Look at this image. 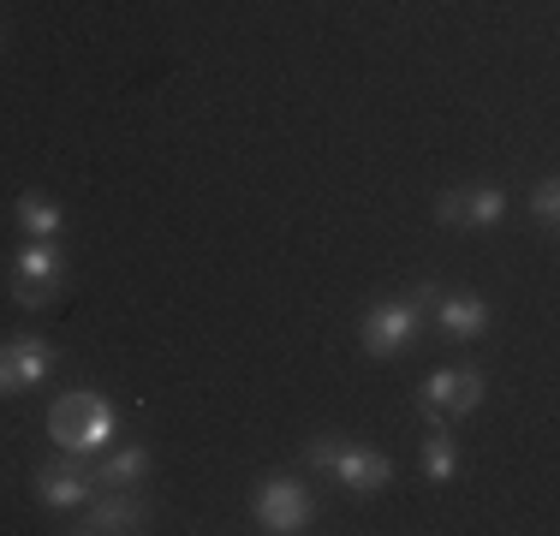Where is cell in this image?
<instances>
[{
  "instance_id": "cell-1",
  "label": "cell",
  "mask_w": 560,
  "mask_h": 536,
  "mask_svg": "<svg viewBox=\"0 0 560 536\" xmlns=\"http://www.w3.org/2000/svg\"><path fill=\"white\" fill-rule=\"evenodd\" d=\"M114 399H102V394H90V387H78V394H60L55 406H48V435H55V447L60 453H102L114 441Z\"/></svg>"
},
{
  "instance_id": "cell-2",
  "label": "cell",
  "mask_w": 560,
  "mask_h": 536,
  "mask_svg": "<svg viewBox=\"0 0 560 536\" xmlns=\"http://www.w3.org/2000/svg\"><path fill=\"white\" fill-rule=\"evenodd\" d=\"M60 287H66L60 238H31L12 257V304L19 311H48V304H60Z\"/></svg>"
},
{
  "instance_id": "cell-3",
  "label": "cell",
  "mask_w": 560,
  "mask_h": 536,
  "mask_svg": "<svg viewBox=\"0 0 560 536\" xmlns=\"http://www.w3.org/2000/svg\"><path fill=\"white\" fill-rule=\"evenodd\" d=\"M423 299H430V287H423L418 299H388V304H376V311H364L358 346H364L370 358H399L423 328Z\"/></svg>"
},
{
  "instance_id": "cell-4",
  "label": "cell",
  "mask_w": 560,
  "mask_h": 536,
  "mask_svg": "<svg viewBox=\"0 0 560 536\" xmlns=\"http://www.w3.org/2000/svg\"><path fill=\"white\" fill-rule=\"evenodd\" d=\"M483 394H489L483 370L453 364V370H435L430 382H423L418 406H423V418H430V423H453V418H465V411L483 406Z\"/></svg>"
},
{
  "instance_id": "cell-5",
  "label": "cell",
  "mask_w": 560,
  "mask_h": 536,
  "mask_svg": "<svg viewBox=\"0 0 560 536\" xmlns=\"http://www.w3.org/2000/svg\"><path fill=\"white\" fill-rule=\"evenodd\" d=\"M257 525L269 536H299L311 531V494H304V482L292 477H269L257 489Z\"/></svg>"
},
{
  "instance_id": "cell-6",
  "label": "cell",
  "mask_w": 560,
  "mask_h": 536,
  "mask_svg": "<svg viewBox=\"0 0 560 536\" xmlns=\"http://www.w3.org/2000/svg\"><path fill=\"white\" fill-rule=\"evenodd\" d=\"M55 364H60V352L48 340H31V334H24V340H7L0 346V394H31L36 382H48V375H55Z\"/></svg>"
},
{
  "instance_id": "cell-7",
  "label": "cell",
  "mask_w": 560,
  "mask_h": 536,
  "mask_svg": "<svg viewBox=\"0 0 560 536\" xmlns=\"http://www.w3.org/2000/svg\"><path fill=\"white\" fill-rule=\"evenodd\" d=\"M143 525H150V506H143L131 489H108V494H90L84 518H78L72 531H84V536H126V531H143Z\"/></svg>"
},
{
  "instance_id": "cell-8",
  "label": "cell",
  "mask_w": 560,
  "mask_h": 536,
  "mask_svg": "<svg viewBox=\"0 0 560 536\" xmlns=\"http://www.w3.org/2000/svg\"><path fill=\"white\" fill-rule=\"evenodd\" d=\"M323 471H335V482H340V489H352V494H382L394 482L388 453H376V447H340V441H335V453H328Z\"/></svg>"
},
{
  "instance_id": "cell-9",
  "label": "cell",
  "mask_w": 560,
  "mask_h": 536,
  "mask_svg": "<svg viewBox=\"0 0 560 536\" xmlns=\"http://www.w3.org/2000/svg\"><path fill=\"white\" fill-rule=\"evenodd\" d=\"M31 489H36V501H43L48 513H72V506H84L90 494H96V477H90L84 465H78V453H72V459L43 465Z\"/></svg>"
},
{
  "instance_id": "cell-10",
  "label": "cell",
  "mask_w": 560,
  "mask_h": 536,
  "mask_svg": "<svg viewBox=\"0 0 560 536\" xmlns=\"http://www.w3.org/2000/svg\"><path fill=\"white\" fill-rule=\"evenodd\" d=\"M435 328H442V340H477V334L489 328V304L483 299H465V292H447L442 304H435Z\"/></svg>"
},
{
  "instance_id": "cell-11",
  "label": "cell",
  "mask_w": 560,
  "mask_h": 536,
  "mask_svg": "<svg viewBox=\"0 0 560 536\" xmlns=\"http://www.w3.org/2000/svg\"><path fill=\"white\" fill-rule=\"evenodd\" d=\"M12 214H19L24 238H60V226H66L60 203H55V197H43V191H19V197H12Z\"/></svg>"
},
{
  "instance_id": "cell-12",
  "label": "cell",
  "mask_w": 560,
  "mask_h": 536,
  "mask_svg": "<svg viewBox=\"0 0 560 536\" xmlns=\"http://www.w3.org/2000/svg\"><path fill=\"white\" fill-rule=\"evenodd\" d=\"M90 477H96L102 489H131L138 477H150V447H114V453H102Z\"/></svg>"
},
{
  "instance_id": "cell-13",
  "label": "cell",
  "mask_w": 560,
  "mask_h": 536,
  "mask_svg": "<svg viewBox=\"0 0 560 536\" xmlns=\"http://www.w3.org/2000/svg\"><path fill=\"white\" fill-rule=\"evenodd\" d=\"M506 214L501 185H459V226H495Z\"/></svg>"
},
{
  "instance_id": "cell-14",
  "label": "cell",
  "mask_w": 560,
  "mask_h": 536,
  "mask_svg": "<svg viewBox=\"0 0 560 536\" xmlns=\"http://www.w3.org/2000/svg\"><path fill=\"white\" fill-rule=\"evenodd\" d=\"M418 465H423V477H430V482H453V471H459V447H453V435L442 423H435L430 441H423Z\"/></svg>"
},
{
  "instance_id": "cell-15",
  "label": "cell",
  "mask_w": 560,
  "mask_h": 536,
  "mask_svg": "<svg viewBox=\"0 0 560 536\" xmlns=\"http://www.w3.org/2000/svg\"><path fill=\"white\" fill-rule=\"evenodd\" d=\"M530 209H537V221H542V226H555V214H560V185H555V179H542L537 191H530Z\"/></svg>"
},
{
  "instance_id": "cell-16",
  "label": "cell",
  "mask_w": 560,
  "mask_h": 536,
  "mask_svg": "<svg viewBox=\"0 0 560 536\" xmlns=\"http://www.w3.org/2000/svg\"><path fill=\"white\" fill-rule=\"evenodd\" d=\"M0 43H7V36H0Z\"/></svg>"
}]
</instances>
